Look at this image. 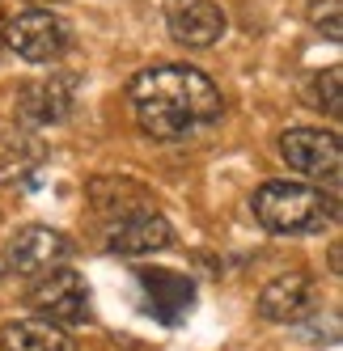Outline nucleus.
<instances>
[{"instance_id":"obj_5","label":"nucleus","mask_w":343,"mask_h":351,"mask_svg":"<svg viewBox=\"0 0 343 351\" xmlns=\"http://www.w3.org/2000/svg\"><path fill=\"white\" fill-rule=\"evenodd\" d=\"M30 309L43 322L60 326V330L89 322V284H85V275L72 271V267L47 271L38 284H30Z\"/></svg>"},{"instance_id":"obj_1","label":"nucleus","mask_w":343,"mask_h":351,"mask_svg":"<svg viewBox=\"0 0 343 351\" xmlns=\"http://www.w3.org/2000/svg\"><path fill=\"white\" fill-rule=\"evenodd\" d=\"M128 102L136 128L161 144H178L208 132L225 110L216 81L191 64H153L136 72L128 85Z\"/></svg>"},{"instance_id":"obj_15","label":"nucleus","mask_w":343,"mask_h":351,"mask_svg":"<svg viewBox=\"0 0 343 351\" xmlns=\"http://www.w3.org/2000/svg\"><path fill=\"white\" fill-rule=\"evenodd\" d=\"M339 85H343V68H327L322 77H314V85H309V106H318V110H327L331 119H339L343 114Z\"/></svg>"},{"instance_id":"obj_10","label":"nucleus","mask_w":343,"mask_h":351,"mask_svg":"<svg viewBox=\"0 0 343 351\" xmlns=\"http://www.w3.org/2000/svg\"><path fill=\"white\" fill-rule=\"evenodd\" d=\"M165 26H169V38L174 43L200 51V47H212V43L225 38L229 17L212 0H165Z\"/></svg>"},{"instance_id":"obj_13","label":"nucleus","mask_w":343,"mask_h":351,"mask_svg":"<svg viewBox=\"0 0 343 351\" xmlns=\"http://www.w3.org/2000/svg\"><path fill=\"white\" fill-rule=\"evenodd\" d=\"M0 351H72V339L43 317H21L0 330Z\"/></svg>"},{"instance_id":"obj_3","label":"nucleus","mask_w":343,"mask_h":351,"mask_svg":"<svg viewBox=\"0 0 343 351\" xmlns=\"http://www.w3.org/2000/svg\"><path fill=\"white\" fill-rule=\"evenodd\" d=\"M77 89H81V77H72V72H51V77H38L30 85H21L13 93L17 128L21 132H43V128L64 123L72 114V106H77Z\"/></svg>"},{"instance_id":"obj_7","label":"nucleus","mask_w":343,"mask_h":351,"mask_svg":"<svg viewBox=\"0 0 343 351\" xmlns=\"http://www.w3.org/2000/svg\"><path fill=\"white\" fill-rule=\"evenodd\" d=\"M280 157L301 178L335 182L339 165H343V144L335 132H322V128H288L280 136Z\"/></svg>"},{"instance_id":"obj_14","label":"nucleus","mask_w":343,"mask_h":351,"mask_svg":"<svg viewBox=\"0 0 343 351\" xmlns=\"http://www.w3.org/2000/svg\"><path fill=\"white\" fill-rule=\"evenodd\" d=\"M38 161H43V144L34 140V132L0 128V186L17 182L21 173H30Z\"/></svg>"},{"instance_id":"obj_2","label":"nucleus","mask_w":343,"mask_h":351,"mask_svg":"<svg viewBox=\"0 0 343 351\" xmlns=\"http://www.w3.org/2000/svg\"><path fill=\"white\" fill-rule=\"evenodd\" d=\"M250 212L263 229L276 233V237H309V233H322L339 216V204L322 186L272 178L250 195Z\"/></svg>"},{"instance_id":"obj_6","label":"nucleus","mask_w":343,"mask_h":351,"mask_svg":"<svg viewBox=\"0 0 343 351\" xmlns=\"http://www.w3.org/2000/svg\"><path fill=\"white\" fill-rule=\"evenodd\" d=\"M72 237L51 229V224H26L17 229L5 245V258H0V271H13V275H47L72 258Z\"/></svg>"},{"instance_id":"obj_11","label":"nucleus","mask_w":343,"mask_h":351,"mask_svg":"<svg viewBox=\"0 0 343 351\" xmlns=\"http://www.w3.org/2000/svg\"><path fill=\"white\" fill-rule=\"evenodd\" d=\"M136 280H140L144 292H149V305H144V309H149L157 322L178 326L191 313V305H195V284L187 280V275L165 271V267H140Z\"/></svg>"},{"instance_id":"obj_9","label":"nucleus","mask_w":343,"mask_h":351,"mask_svg":"<svg viewBox=\"0 0 343 351\" xmlns=\"http://www.w3.org/2000/svg\"><path fill=\"white\" fill-rule=\"evenodd\" d=\"M106 254H123V258H144V254H161L174 245V224L161 212H140V216H123L106 224Z\"/></svg>"},{"instance_id":"obj_8","label":"nucleus","mask_w":343,"mask_h":351,"mask_svg":"<svg viewBox=\"0 0 343 351\" xmlns=\"http://www.w3.org/2000/svg\"><path fill=\"white\" fill-rule=\"evenodd\" d=\"M318 309V284L309 271H284L259 292V317L276 326H297Z\"/></svg>"},{"instance_id":"obj_4","label":"nucleus","mask_w":343,"mask_h":351,"mask_svg":"<svg viewBox=\"0 0 343 351\" xmlns=\"http://www.w3.org/2000/svg\"><path fill=\"white\" fill-rule=\"evenodd\" d=\"M5 47L26 64H56L72 47V26L51 9H26L9 21Z\"/></svg>"},{"instance_id":"obj_12","label":"nucleus","mask_w":343,"mask_h":351,"mask_svg":"<svg viewBox=\"0 0 343 351\" xmlns=\"http://www.w3.org/2000/svg\"><path fill=\"white\" fill-rule=\"evenodd\" d=\"M85 191H89V204L102 216H110V220L157 212L153 208V191L144 186V182H136V178H115V173H110V178H93Z\"/></svg>"},{"instance_id":"obj_16","label":"nucleus","mask_w":343,"mask_h":351,"mask_svg":"<svg viewBox=\"0 0 343 351\" xmlns=\"http://www.w3.org/2000/svg\"><path fill=\"white\" fill-rule=\"evenodd\" d=\"M339 9H343V0H309L305 17H309V26H314V30H322L331 43H339V38H343V21H339Z\"/></svg>"}]
</instances>
